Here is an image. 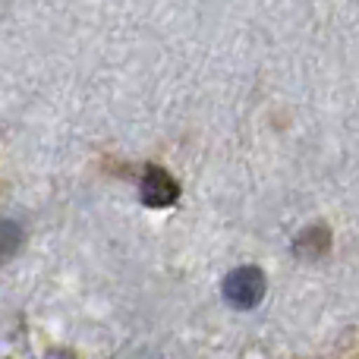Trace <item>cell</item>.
<instances>
[{
    "mask_svg": "<svg viewBox=\"0 0 359 359\" xmlns=\"http://www.w3.org/2000/svg\"><path fill=\"white\" fill-rule=\"evenodd\" d=\"M265 297V274L255 265H243L224 278V299L236 309H252Z\"/></svg>",
    "mask_w": 359,
    "mask_h": 359,
    "instance_id": "obj_1",
    "label": "cell"
},
{
    "mask_svg": "<svg viewBox=\"0 0 359 359\" xmlns=\"http://www.w3.org/2000/svg\"><path fill=\"white\" fill-rule=\"evenodd\" d=\"M177 196H180V186L168 170L158 168V164L145 168L142 183H139V198H142L149 208H168V205L177 202Z\"/></svg>",
    "mask_w": 359,
    "mask_h": 359,
    "instance_id": "obj_2",
    "label": "cell"
},
{
    "mask_svg": "<svg viewBox=\"0 0 359 359\" xmlns=\"http://www.w3.org/2000/svg\"><path fill=\"white\" fill-rule=\"evenodd\" d=\"M19 243H22V230L13 221H0V255L16 252Z\"/></svg>",
    "mask_w": 359,
    "mask_h": 359,
    "instance_id": "obj_3",
    "label": "cell"
}]
</instances>
